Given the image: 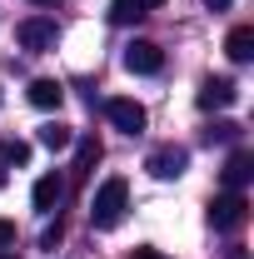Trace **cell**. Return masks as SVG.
<instances>
[{
  "label": "cell",
  "mask_w": 254,
  "mask_h": 259,
  "mask_svg": "<svg viewBox=\"0 0 254 259\" xmlns=\"http://www.w3.org/2000/svg\"><path fill=\"white\" fill-rule=\"evenodd\" d=\"M125 209H130V185L125 180H105L95 190V199H90V225L95 229H115L125 220Z\"/></svg>",
  "instance_id": "6da1fadb"
},
{
  "label": "cell",
  "mask_w": 254,
  "mask_h": 259,
  "mask_svg": "<svg viewBox=\"0 0 254 259\" xmlns=\"http://www.w3.org/2000/svg\"><path fill=\"white\" fill-rule=\"evenodd\" d=\"M244 220H249V199H244V190H224L220 199L209 204V225L220 229V234H239Z\"/></svg>",
  "instance_id": "7a4b0ae2"
},
{
  "label": "cell",
  "mask_w": 254,
  "mask_h": 259,
  "mask_svg": "<svg viewBox=\"0 0 254 259\" xmlns=\"http://www.w3.org/2000/svg\"><path fill=\"white\" fill-rule=\"evenodd\" d=\"M145 169H150L155 180H180V175L190 169V150H185V145H159V150H150Z\"/></svg>",
  "instance_id": "3957f363"
},
{
  "label": "cell",
  "mask_w": 254,
  "mask_h": 259,
  "mask_svg": "<svg viewBox=\"0 0 254 259\" xmlns=\"http://www.w3.org/2000/svg\"><path fill=\"white\" fill-rule=\"evenodd\" d=\"M15 40H20L25 50H55L60 25H55V20H45V15H30V20H20V25H15Z\"/></svg>",
  "instance_id": "277c9868"
},
{
  "label": "cell",
  "mask_w": 254,
  "mask_h": 259,
  "mask_svg": "<svg viewBox=\"0 0 254 259\" xmlns=\"http://www.w3.org/2000/svg\"><path fill=\"white\" fill-rule=\"evenodd\" d=\"M199 110H229V105H234V100H239V85H234V80H229V75H209V80H204V85H199Z\"/></svg>",
  "instance_id": "5b68a950"
},
{
  "label": "cell",
  "mask_w": 254,
  "mask_h": 259,
  "mask_svg": "<svg viewBox=\"0 0 254 259\" xmlns=\"http://www.w3.org/2000/svg\"><path fill=\"white\" fill-rule=\"evenodd\" d=\"M159 65H164V50H159L155 40H130L125 45V70H135V75H159Z\"/></svg>",
  "instance_id": "8992f818"
},
{
  "label": "cell",
  "mask_w": 254,
  "mask_h": 259,
  "mask_svg": "<svg viewBox=\"0 0 254 259\" xmlns=\"http://www.w3.org/2000/svg\"><path fill=\"white\" fill-rule=\"evenodd\" d=\"M105 115H110V125L125 130V135H140V130H145V120H150L140 100H105Z\"/></svg>",
  "instance_id": "52a82bcc"
},
{
  "label": "cell",
  "mask_w": 254,
  "mask_h": 259,
  "mask_svg": "<svg viewBox=\"0 0 254 259\" xmlns=\"http://www.w3.org/2000/svg\"><path fill=\"white\" fill-rule=\"evenodd\" d=\"M249 180H254V155L249 150H234L229 164H224V190H244Z\"/></svg>",
  "instance_id": "ba28073f"
},
{
  "label": "cell",
  "mask_w": 254,
  "mask_h": 259,
  "mask_svg": "<svg viewBox=\"0 0 254 259\" xmlns=\"http://www.w3.org/2000/svg\"><path fill=\"white\" fill-rule=\"evenodd\" d=\"M25 95H30L35 110H60V105H65V85H60V80H30Z\"/></svg>",
  "instance_id": "9c48e42d"
},
{
  "label": "cell",
  "mask_w": 254,
  "mask_h": 259,
  "mask_svg": "<svg viewBox=\"0 0 254 259\" xmlns=\"http://www.w3.org/2000/svg\"><path fill=\"white\" fill-rule=\"evenodd\" d=\"M100 155H105V145H100L95 135L75 140V180H90V169L100 164Z\"/></svg>",
  "instance_id": "30bf717a"
},
{
  "label": "cell",
  "mask_w": 254,
  "mask_h": 259,
  "mask_svg": "<svg viewBox=\"0 0 254 259\" xmlns=\"http://www.w3.org/2000/svg\"><path fill=\"white\" fill-rule=\"evenodd\" d=\"M30 199H35V209H55V204L65 199V180L60 175H40L35 190H30Z\"/></svg>",
  "instance_id": "8fae6325"
},
{
  "label": "cell",
  "mask_w": 254,
  "mask_h": 259,
  "mask_svg": "<svg viewBox=\"0 0 254 259\" xmlns=\"http://www.w3.org/2000/svg\"><path fill=\"white\" fill-rule=\"evenodd\" d=\"M224 55H229L234 65L254 60V25H234V30H229V40H224Z\"/></svg>",
  "instance_id": "7c38bea8"
},
{
  "label": "cell",
  "mask_w": 254,
  "mask_h": 259,
  "mask_svg": "<svg viewBox=\"0 0 254 259\" xmlns=\"http://www.w3.org/2000/svg\"><path fill=\"white\" fill-rule=\"evenodd\" d=\"M0 164H5V169L30 164V145H25V140H0Z\"/></svg>",
  "instance_id": "4fadbf2b"
},
{
  "label": "cell",
  "mask_w": 254,
  "mask_h": 259,
  "mask_svg": "<svg viewBox=\"0 0 254 259\" xmlns=\"http://www.w3.org/2000/svg\"><path fill=\"white\" fill-rule=\"evenodd\" d=\"M140 15H145L140 0H110V20H115V25H135Z\"/></svg>",
  "instance_id": "5bb4252c"
},
{
  "label": "cell",
  "mask_w": 254,
  "mask_h": 259,
  "mask_svg": "<svg viewBox=\"0 0 254 259\" xmlns=\"http://www.w3.org/2000/svg\"><path fill=\"white\" fill-rule=\"evenodd\" d=\"M40 145L45 150H65V145H75V135H70V125H40Z\"/></svg>",
  "instance_id": "9a60e30c"
},
{
  "label": "cell",
  "mask_w": 254,
  "mask_h": 259,
  "mask_svg": "<svg viewBox=\"0 0 254 259\" xmlns=\"http://www.w3.org/2000/svg\"><path fill=\"white\" fill-rule=\"evenodd\" d=\"M204 140H209V145H215V140H220V145H234V140H239V125H234V120H215V125L204 130Z\"/></svg>",
  "instance_id": "2e32d148"
},
{
  "label": "cell",
  "mask_w": 254,
  "mask_h": 259,
  "mask_svg": "<svg viewBox=\"0 0 254 259\" xmlns=\"http://www.w3.org/2000/svg\"><path fill=\"white\" fill-rule=\"evenodd\" d=\"M60 239H65V225H60V220H55V225H50V229H45V234H40V244H45V249H55Z\"/></svg>",
  "instance_id": "e0dca14e"
},
{
  "label": "cell",
  "mask_w": 254,
  "mask_h": 259,
  "mask_svg": "<svg viewBox=\"0 0 254 259\" xmlns=\"http://www.w3.org/2000/svg\"><path fill=\"white\" fill-rule=\"evenodd\" d=\"M10 244H15V225H10V220H0V249H10Z\"/></svg>",
  "instance_id": "ac0fdd59"
},
{
  "label": "cell",
  "mask_w": 254,
  "mask_h": 259,
  "mask_svg": "<svg viewBox=\"0 0 254 259\" xmlns=\"http://www.w3.org/2000/svg\"><path fill=\"white\" fill-rule=\"evenodd\" d=\"M130 259H164V254H159V249H135Z\"/></svg>",
  "instance_id": "d6986e66"
},
{
  "label": "cell",
  "mask_w": 254,
  "mask_h": 259,
  "mask_svg": "<svg viewBox=\"0 0 254 259\" xmlns=\"http://www.w3.org/2000/svg\"><path fill=\"white\" fill-rule=\"evenodd\" d=\"M204 5H209V10H229L234 0H204Z\"/></svg>",
  "instance_id": "ffe728a7"
},
{
  "label": "cell",
  "mask_w": 254,
  "mask_h": 259,
  "mask_svg": "<svg viewBox=\"0 0 254 259\" xmlns=\"http://www.w3.org/2000/svg\"><path fill=\"white\" fill-rule=\"evenodd\" d=\"M140 5H145V10H150V5H164V0H140Z\"/></svg>",
  "instance_id": "44dd1931"
},
{
  "label": "cell",
  "mask_w": 254,
  "mask_h": 259,
  "mask_svg": "<svg viewBox=\"0 0 254 259\" xmlns=\"http://www.w3.org/2000/svg\"><path fill=\"white\" fill-rule=\"evenodd\" d=\"M30 5H55V0H30Z\"/></svg>",
  "instance_id": "7402d4cb"
},
{
  "label": "cell",
  "mask_w": 254,
  "mask_h": 259,
  "mask_svg": "<svg viewBox=\"0 0 254 259\" xmlns=\"http://www.w3.org/2000/svg\"><path fill=\"white\" fill-rule=\"evenodd\" d=\"M0 185H5V169H0Z\"/></svg>",
  "instance_id": "603a6c76"
},
{
  "label": "cell",
  "mask_w": 254,
  "mask_h": 259,
  "mask_svg": "<svg viewBox=\"0 0 254 259\" xmlns=\"http://www.w3.org/2000/svg\"><path fill=\"white\" fill-rule=\"evenodd\" d=\"M0 259H15V254H0Z\"/></svg>",
  "instance_id": "cb8c5ba5"
}]
</instances>
